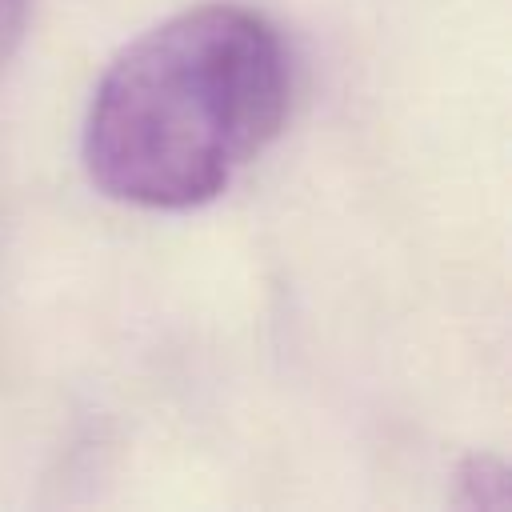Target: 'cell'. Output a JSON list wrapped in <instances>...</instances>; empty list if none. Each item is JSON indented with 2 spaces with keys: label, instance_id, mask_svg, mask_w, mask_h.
<instances>
[{
  "label": "cell",
  "instance_id": "6da1fadb",
  "mask_svg": "<svg viewBox=\"0 0 512 512\" xmlns=\"http://www.w3.org/2000/svg\"><path fill=\"white\" fill-rule=\"evenodd\" d=\"M288 52L244 4L184 8L104 68L84 116V172L108 200L188 212L216 200L284 128Z\"/></svg>",
  "mask_w": 512,
  "mask_h": 512
},
{
  "label": "cell",
  "instance_id": "7a4b0ae2",
  "mask_svg": "<svg viewBox=\"0 0 512 512\" xmlns=\"http://www.w3.org/2000/svg\"><path fill=\"white\" fill-rule=\"evenodd\" d=\"M28 12H32V0H0V68L20 48L24 28H28Z\"/></svg>",
  "mask_w": 512,
  "mask_h": 512
}]
</instances>
